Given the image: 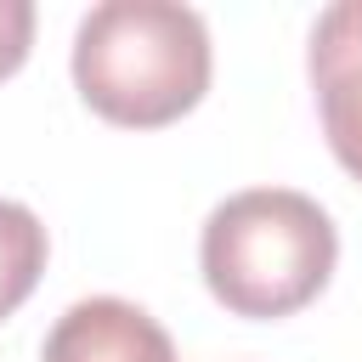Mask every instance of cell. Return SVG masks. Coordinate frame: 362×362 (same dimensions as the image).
Wrapping results in <instances>:
<instances>
[{"instance_id":"cell-1","label":"cell","mask_w":362,"mask_h":362,"mask_svg":"<svg viewBox=\"0 0 362 362\" xmlns=\"http://www.w3.org/2000/svg\"><path fill=\"white\" fill-rule=\"evenodd\" d=\"M215 51L192 6L102 0L74 28V85L90 113L124 130H158L192 113L209 90Z\"/></svg>"},{"instance_id":"cell-2","label":"cell","mask_w":362,"mask_h":362,"mask_svg":"<svg viewBox=\"0 0 362 362\" xmlns=\"http://www.w3.org/2000/svg\"><path fill=\"white\" fill-rule=\"evenodd\" d=\"M339 260V232L328 209L294 187H249L209 209L198 238V266L209 294L232 317L277 322L305 311Z\"/></svg>"},{"instance_id":"cell-3","label":"cell","mask_w":362,"mask_h":362,"mask_svg":"<svg viewBox=\"0 0 362 362\" xmlns=\"http://www.w3.org/2000/svg\"><path fill=\"white\" fill-rule=\"evenodd\" d=\"M305 74L317 90L322 136L351 181H362V0H339L317 17Z\"/></svg>"},{"instance_id":"cell-4","label":"cell","mask_w":362,"mask_h":362,"mask_svg":"<svg viewBox=\"0 0 362 362\" xmlns=\"http://www.w3.org/2000/svg\"><path fill=\"white\" fill-rule=\"evenodd\" d=\"M40 362H175V345L141 305L119 294H90L51 322Z\"/></svg>"},{"instance_id":"cell-5","label":"cell","mask_w":362,"mask_h":362,"mask_svg":"<svg viewBox=\"0 0 362 362\" xmlns=\"http://www.w3.org/2000/svg\"><path fill=\"white\" fill-rule=\"evenodd\" d=\"M45 226L28 204L0 198V322L34 294L40 272H45Z\"/></svg>"},{"instance_id":"cell-6","label":"cell","mask_w":362,"mask_h":362,"mask_svg":"<svg viewBox=\"0 0 362 362\" xmlns=\"http://www.w3.org/2000/svg\"><path fill=\"white\" fill-rule=\"evenodd\" d=\"M28 45H34V6L0 0V79H11L28 62Z\"/></svg>"}]
</instances>
